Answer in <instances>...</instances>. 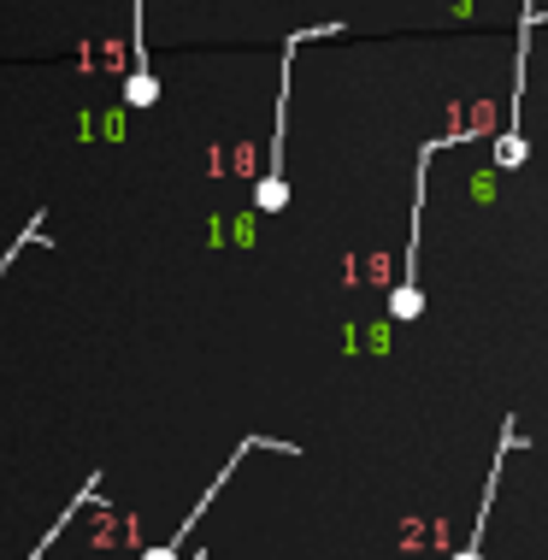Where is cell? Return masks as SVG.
Wrapping results in <instances>:
<instances>
[{
    "label": "cell",
    "mask_w": 548,
    "mask_h": 560,
    "mask_svg": "<svg viewBox=\"0 0 548 560\" xmlns=\"http://www.w3.org/2000/svg\"><path fill=\"white\" fill-rule=\"evenodd\" d=\"M348 24H313V30H295L283 42V66H278V113H271V165L266 177L254 184V213H283L289 207V184H283V125H289V78H295V54L301 42H325V36H342Z\"/></svg>",
    "instance_id": "1"
},
{
    "label": "cell",
    "mask_w": 548,
    "mask_h": 560,
    "mask_svg": "<svg viewBox=\"0 0 548 560\" xmlns=\"http://www.w3.org/2000/svg\"><path fill=\"white\" fill-rule=\"evenodd\" d=\"M537 24H543V7H537V0H525V19H520V48H513V118H508V130L495 136V148H490L495 172H520V165L530 160L525 130H520V107H525V66H530V30H537Z\"/></svg>",
    "instance_id": "2"
},
{
    "label": "cell",
    "mask_w": 548,
    "mask_h": 560,
    "mask_svg": "<svg viewBox=\"0 0 548 560\" xmlns=\"http://www.w3.org/2000/svg\"><path fill=\"white\" fill-rule=\"evenodd\" d=\"M525 443V431H520V419H501V443H495V460H490V478H483V502H478V525H471V537H466V549L454 555V560H483V532H490V513H495V490H501V466L513 460V448Z\"/></svg>",
    "instance_id": "3"
},
{
    "label": "cell",
    "mask_w": 548,
    "mask_h": 560,
    "mask_svg": "<svg viewBox=\"0 0 548 560\" xmlns=\"http://www.w3.org/2000/svg\"><path fill=\"white\" fill-rule=\"evenodd\" d=\"M130 78H125V107H154L160 101V78L148 66V42H142V0H130Z\"/></svg>",
    "instance_id": "4"
},
{
    "label": "cell",
    "mask_w": 548,
    "mask_h": 560,
    "mask_svg": "<svg viewBox=\"0 0 548 560\" xmlns=\"http://www.w3.org/2000/svg\"><path fill=\"white\" fill-rule=\"evenodd\" d=\"M95 502H101V472H89V478H83V490L71 495V502H66V513H59V520L48 525V532H42V542H36V549H30V560H42V555H48L54 542H59V532H66V525L78 520L83 508H95Z\"/></svg>",
    "instance_id": "5"
},
{
    "label": "cell",
    "mask_w": 548,
    "mask_h": 560,
    "mask_svg": "<svg viewBox=\"0 0 548 560\" xmlns=\"http://www.w3.org/2000/svg\"><path fill=\"white\" fill-rule=\"evenodd\" d=\"M42 242H48V213H30V224L19 231V242H12L7 254H0V278H7L12 266H19V254H24V248H42Z\"/></svg>",
    "instance_id": "6"
},
{
    "label": "cell",
    "mask_w": 548,
    "mask_h": 560,
    "mask_svg": "<svg viewBox=\"0 0 548 560\" xmlns=\"http://www.w3.org/2000/svg\"><path fill=\"white\" fill-rule=\"evenodd\" d=\"M189 560H207V555H189Z\"/></svg>",
    "instance_id": "7"
}]
</instances>
